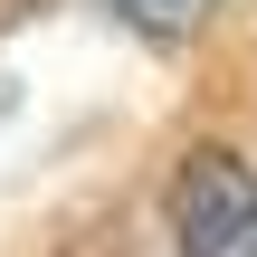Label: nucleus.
Returning a JSON list of instances; mask_svg holds the SVG:
<instances>
[{"label":"nucleus","instance_id":"1","mask_svg":"<svg viewBox=\"0 0 257 257\" xmlns=\"http://www.w3.org/2000/svg\"><path fill=\"white\" fill-rule=\"evenodd\" d=\"M162 210H172V248L181 257H257V172L238 153H219V143L181 153Z\"/></svg>","mask_w":257,"mask_h":257},{"label":"nucleus","instance_id":"2","mask_svg":"<svg viewBox=\"0 0 257 257\" xmlns=\"http://www.w3.org/2000/svg\"><path fill=\"white\" fill-rule=\"evenodd\" d=\"M200 10H210V0H124V19H143V29H162V38H172V29H191Z\"/></svg>","mask_w":257,"mask_h":257}]
</instances>
